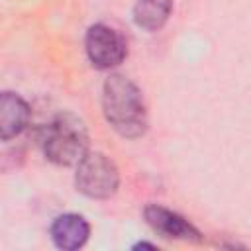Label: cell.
I'll return each mask as SVG.
<instances>
[{"instance_id": "cell-7", "label": "cell", "mask_w": 251, "mask_h": 251, "mask_svg": "<svg viewBox=\"0 0 251 251\" xmlns=\"http://www.w3.org/2000/svg\"><path fill=\"white\" fill-rule=\"evenodd\" d=\"M29 122L27 102L14 92H0V139L18 137Z\"/></svg>"}, {"instance_id": "cell-5", "label": "cell", "mask_w": 251, "mask_h": 251, "mask_svg": "<svg viewBox=\"0 0 251 251\" xmlns=\"http://www.w3.org/2000/svg\"><path fill=\"white\" fill-rule=\"evenodd\" d=\"M145 222L151 226V229H155L157 233H161L163 237L169 239H190V241H198L200 239V231L180 214L157 206V204H149L145 210Z\"/></svg>"}, {"instance_id": "cell-2", "label": "cell", "mask_w": 251, "mask_h": 251, "mask_svg": "<svg viewBox=\"0 0 251 251\" xmlns=\"http://www.w3.org/2000/svg\"><path fill=\"white\" fill-rule=\"evenodd\" d=\"M39 143L51 163L63 167L76 165L88 153L86 126L71 112L59 114L43 127Z\"/></svg>"}, {"instance_id": "cell-1", "label": "cell", "mask_w": 251, "mask_h": 251, "mask_svg": "<svg viewBox=\"0 0 251 251\" xmlns=\"http://www.w3.org/2000/svg\"><path fill=\"white\" fill-rule=\"evenodd\" d=\"M102 110L106 122L127 139L141 137L147 129V110L141 90L124 75H112L102 88Z\"/></svg>"}, {"instance_id": "cell-6", "label": "cell", "mask_w": 251, "mask_h": 251, "mask_svg": "<svg viewBox=\"0 0 251 251\" xmlns=\"http://www.w3.org/2000/svg\"><path fill=\"white\" fill-rule=\"evenodd\" d=\"M90 235L88 222L78 214H61L51 224V239L59 249H78Z\"/></svg>"}, {"instance_id": "cell-3", "label": "cell", "mask_w": 251, "mask_h": 251, "mask_svg": "<svg viewBox=\"0 0 251 251\" xmlns=\"http://www.w3.org/2000/svg\"><path fill=\"white\" fill-rule=\"evenodd\" d=\"M76 190L82 192L88 198L104 200L116 194L120 186V173L112 159H108L104 153H86L76 163V175H75Z\"/></svg>"}, {"instance_id": "cell-4", "label": "cell", "mask_w": 251, "mask_h": 251, "mask_svg": "<svg viewBox=\"0 0 251 251\" xmlns=\"http://www.w3.org/2000/svg\"><path fill=\"white\" fill-rule=\"evenodd\" d=\"M84 49L88 61L98 69L118 67L127 55L126 39L116 29L104 24H96L88 27L84 37Z\"/></svg>"}, {"instance_id": "cell-8", "label": "cell", "mask_w": 251, "mask_h": 251, "mask_svg": "<svg viewBox=\"0 0 251 251\" xmlns=\"http://www.w3.org/2000/svg\"><path fill=\"white\" fill-rule=\"evenodd\" d=\"M173 0H137L133 6V22L147 31H157L169 20Z\"/></svg>"}]
</instances>
